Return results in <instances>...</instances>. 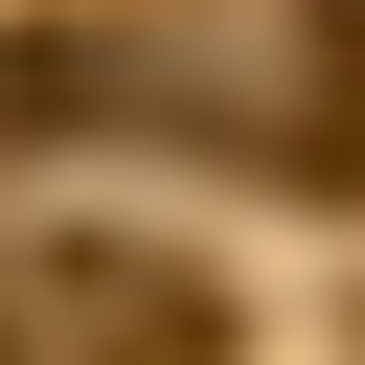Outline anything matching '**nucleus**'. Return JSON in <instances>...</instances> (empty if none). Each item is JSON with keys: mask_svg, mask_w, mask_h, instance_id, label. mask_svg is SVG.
<instances>
[{"mask_svg": "<svg viewBox=\"0 0 365 365\" xmlns=\"http://www.w3.org/2000/svg\"><path fill=\"white\" fill-rule=\"evenodd\" d=\"M23 342H68V365H228V274L160 251V228H46L23 251Z\"/></svg>", "mask_w": 365, "mask_h": 365, "instance_id": "f257e3e1", "label": "nucleus"}]
</instances>
